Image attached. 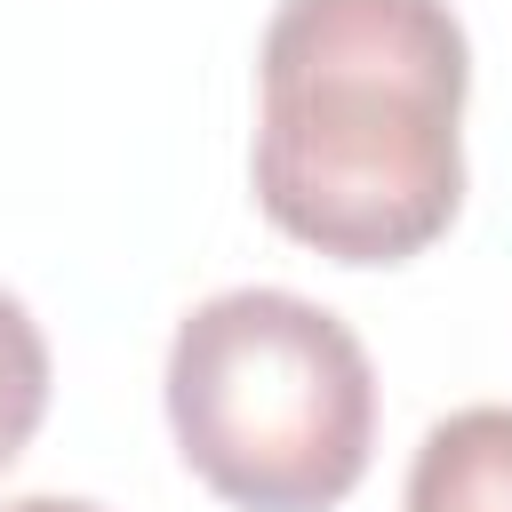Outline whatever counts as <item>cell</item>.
<instances>
[{
	"label": "cell",
	"instance_id": "cell-5",
	"mask_svg": "<svg viewBox=\"0 0 512 512\" xmlns=\"http://www.w3.org/2000/svg\"><path fill=\"white\" fill-rule=\"evenodd\" d=\"M0 512H112V504H96V496H16Z\"/></svg>",
	"mask_w": 512,
	"mask_h": 512
},
{
	"label": "cell",
	"instance_id": "cell-3",
	"mask_svg": "<svg viewBox=\"0 0 512 512\" xmlns=\"http://www.w3.org/2000/svg\"><path fill=\"white\" fill-rule=\"evenodd\" d=\"M400 512H512V408L480 400L416 440Z\"/></svg>",
	"mask_w": 512,
	"mask_h": 512
},
{
	"label": "cell",
	"instance_id": "cell-4",
	"mask_svg": "<svg viewBox=\"0 0 512 512\" xmlns=\"http://www.w3.org/2000/svg\"><path fill=\"white\" fill-rule=\"evenodd\" d=\"M48 392H56L48 336H40L32 304L0 288V472L32 448V432H40V416H48Z\"/></svg>",
	"mask_w": 512,
	"mask_h": 512
},
{
	"label": "cell",
	"instance_id": "cell-2",
	"mask_svg": "<svg viewBox=\"0 0 512 512\" xmlns=\"http://www.w3.org/2000/svg\"><path fill=\"white\" fill-rule=\"evenodd\" d=\"M168 432L232 512H336L376 456L368 344L296 288H224L168 336Z\"/></svg>",
	"mask_w": 512,
	"mask_h": 512
},
{
	"label": "cell",
	"instance_id": "cell-1",
	"mask_svg": "<svg viewBox=\"0 0 512 512\" xmlns=\"http://www.w3.org/2000/svg\"><path fill=\"white\" fill-rule=\"evenodd\" d=\"M472 48L448 0H280L256 48V208L328 264H408L464 208Z\"/></svg>",
	"mask_w": 512,
	"mask_h": 512
}]
</instances>
